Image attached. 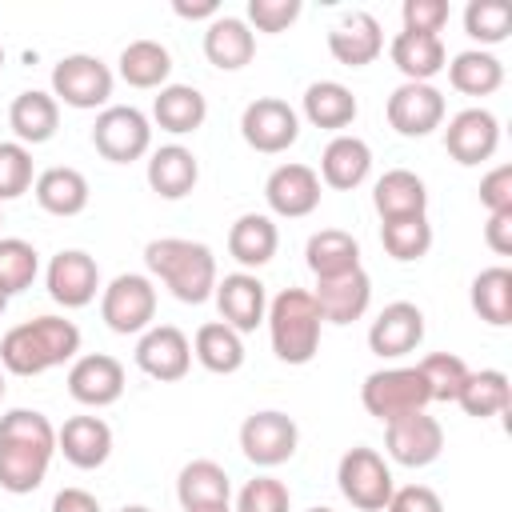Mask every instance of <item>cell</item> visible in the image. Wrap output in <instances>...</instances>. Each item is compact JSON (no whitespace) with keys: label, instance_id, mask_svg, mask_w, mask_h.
Instances as JSON below:
<instances>
[{"label":"cell","instance_id":"obj_1","mask_svg":"<svg viewBox=\"0 0 512 512\" xmlns=\"http://www.w3.org/2000/svg\"><path fill=\"white\" fill-rule=\"evenodd\" d=\"M56 456V428L36 408H8L0 416V488L28 496L44 484Z\"/></svg>","mask_w":512,"mask_h":512},{"label":"cell","instance_id":"obj_2","mask_svg":"<svg viewBox=\"0 0 512 512\" xmlns=\"http://www.w3.org/2000/svg\"><path fill=\"white\" fill-rule=\"evenodd\" d=\"M80 356V328L64 316H32L4 332L0 340V368L12 376H44L60 364Z\"/></svg>","mask_w":512,"mask_h":512},{"label":"cell","instance_id":"obj_3","mask_svg":"<svg viewBox=\"0 0 512 512\" xmlns=\"http://www.w3.org/2000/svg\"><path fill=\"white\" fill-rule=\"evenodd\" d=\"M148 272L180 300V304H204L216 292V256L200 240L184 236H156L144 244Z\"/></svg>","mask_w":512,"mask_h":512},{"label":"cell","instance_id":"obj_4","mask_svg":"<svg viewBox=\"0 0 512 512\" xmlns=\"http://www.w3.org/2000/svg\"><path fill=\"white\" fill-rule=\"evenodd\" d=\"M268 340L276 360L300 368L320 352V332H324V316L312 300L308 288H284L268 300Z\"/></svg>","mask_w":512,"mask_h":512},{"label":"cell","instance_id":"obj_5","mask_svg":"<svg viewBox=\"0 0 512 512\" xmlns=\"http://www.w3.org/2000/svg\"><path fill=\"white\" fill-rule=\"evenodd\" d=\"M360 404L368 416H376L380 424L408 416V412H424L432 404L428 384L420 376L416 364H396V368H376L364 376L360 384Z\"/></svg>","mask_w":512,"mask_h":512},{"label":"cell","instance_id":"obj_6","mask_svg":"<svg viewBox=\"0 0 512 512\" xmlns=\"http://www.w3.org/2000/svg\"><path fill=\"white\" fill-rule=\"evenodd\" d=\"M112 88H116L112 68L92 52H72V56H60L52 64L56 104H68L76 112H96V108H108Z\"/></svg>","mask_w":512,"mask_h":512},{"label":"cell","instance_id":"obj_7","mask_svg":"<svg viewBox=\"0 0 512 512\" xmlns=\"http://www.w3.org/2000/svg\"><path fill=\"white\" fill-rule=\"evenodd\" d=\"M100 320L116 336H140L156 320V284L144 272H120L100 288Z\"/></svg>","mask_w":512,"mask_h":512},{"label":"cell","instance_id":"obj_8","mask_svg":"<svg viewBox=\"0 0 512 512\" xmlns=\"http://www.w3.org/2000/svg\"><path fill=\"white\" fill-rule=\"evenodd\" d=\"M336 488H340V496H344L352 508H360V512H384V504H388L396 480H392L388 460H384L376 448L356 444V448H348V452L340 456V464H336Z\"/></svg>","mask_w":512,"mask_h":512},{"label":"cell","instance_id":"obj_9","mask_svg":"<svg viewBox=\"0 0 512 512\" xmlns=\"http://www.w3.org/2000/svg\"><path fill=\"white\" fill-rule=\"evenodd\" d=\"M92 148L108 164H132L152 152V120L132 104H108L96 112Z\"/></svg>","mask_w":512,"mask_h":512},{"label":"cell","instance_id":"obj_10","mask_svg":"<svg viewBox=\"0 0 512 512\" xmlns=\"http://www.w3.org/2000/svg\"><path fill=\"white\" fill-rule=\"evenodd\" d=\"M300 448V428L288 412L280 408H260L252 416H244L240 424V452L248 464L256 468H280L296 456Z\"/></svg>","mask_w":512,"mask_h":512},{"label":"cell","instance_id":"obj_11","mask_svg":"<svg viewBox=\"0 0 512 512\" xmlns=\"http://www.w3.org/2000/svg\"><path fill=\"white\" fill-rule=\"evenodd\" d=\"M240 136L252 152L280 156L300 140V112L280 96H256L240 112Z\"/></svg>","mask_w":512,"mask_h":512},{"label":"cell","instance_id":"obj_12","mask_svg":"<svg viewBox=\"0 0 512 512\" xmlns=\"http://www.w3.org/2000/svg\"><path fill=\"white\" fill-rule=\"evenodd\" d=\"M384 116H388V128L396 136L420 140V136H432L444 124L448 104H444V92L436 84H412V80H404L400 88H392V96L384 104Z\"/></svg>","mask_w":512,"mask_h":512},{"label":"cell","instance_id":"obj_13","mask_svg":"<svg viewBox=\"0 0 512 512\" xmlns=\"http://www.w3.org/2000/svg\"><path fill=\"white\" fill-rule=\"evenodd\" d=\"M384 452L392 464H404V468H428L440 460L444 452V428L436 416L424 412H408V416H396L384 424Z\"/></svg>","mask_w":512,"mask_h":512},{"label":"cell","instance_id":"obj_14","mask_svg":"<svg viewBox=\"0 0 512 512\" xmlns=\"http://www.w3.org/2000/svg\"><path fill=\"white\" fill-rule=\"evenodd\" d=\"M132 356H136V368H140L148 380L176 384V380H184L188 368H192V340H188L176 324H152L148 332H140Z\"/></svg>","mask_w":512,"mask_h":512},{"label":"cell","instance_id":"obj_15","mask_svg":"<svg viewBox=\"0 0 512 512\" xmlns=\"http://www.w3.org/2000/svg\"><path fill=\"white\" fill-rule=\"evenodd\" d=\"M44 288L60 308H88L100 292V264L84 248H60L44 268Z\"/></svg>","mask_w":512,"mask_h":512},{"label":"cell","instance_id":"obj_16","mask_svg":"<svg viewBox=\"0 0 512 512\" xmlns=\"http://www.w3.org/2000/svg\"><path fill=\"white\" fill-rule=\"evenodd\" d=\"M320 176L316 168L308 164H276L264 180V200H268V212L272 216H284V220H304L320 208Z\"/></svg>","mask_w":512,"mask_h":512},{"label":"cell","instance_id":"obj_17","mask_svg":"<svg viewBox=\"0 0 512 512\" xmlns=\"http://www.w3.org/2000/svg\"><path fill=\"white\" fill-rule=\"evenodd\" d=\"M124 364L108 352H84L68 364V396L84 408H108L124 396Z\"/></svg>","mask_w":512,"mask_h":512},{"label":"cell","instance_id":"obj_18","mask_svg":"<svg viewBox=\"0 0 512 512\" xmlns=\"http://www.w3.org/2000/svg\"><path fill=\"white\" fill-rule=\"evenodd\" d=\"M444 148L456 164L476 168L500 148V120L488 108H460L444 128Z\"/></svg>","mask_w":512,"mask_h":512},{"label":"cell","instance_id":"obj_19","mask_svg":"<svg viewBox=\"0 0 512 512\" xmlns=\"http://www.w3.org/2000/svg\"><path fill=\"white\" fill-rule=\"evenodd\" d=\"M216 308H220V320L228 328H236L240 336L244 332H256L268 316V288L256 272H228L224 280H216V292H212Z\"/></svg>","mask_w":512,"mask_h":512},{"label":"cell","instance_id":"obj_20","mask_svg":"<svg viewBox=\"0 0 512 512\" xmlns=\"http://www.w3.org/2000/svg\"><path fill=\"white\" fill-rule=\"evenodd\" d=\"M424 340V312L412 300H392L376 312V320L368 324V348L380 360H400L408 352H416Z\"/></svg>","mask_w":512,"mask_h":512},{"label":"cell","instance_id":"obj_21","mask_svg":"<svg viewBox=\"0 0 512 512\" xmlns=\"http://www.w3.org/2000/svg\"><path fill=\"white\" fill-rule=\"evenodd\" d=\"M328 52L336 64L344 68H364L372 64L380 52H384V28L372 12L356 8V12H344L332 28H328Z\"/></svg>","mask_w":512,"mask_h":512},{"label":"cell","instance_id":"obj_22","mask_svg":"<svg viewBox=\"0 0 512 512\" xmlns=\"http://www.w3.org/2000/svg\"><path fill=\"white\" fill-rule=\"evenodd\" d=\"M312 300L324 316V324H352L368 312L372 304V276L364 268H352L344 276H332V280H316L312 288Z\"/></svg>","mask_w":512,"mask_h":512},{"label":"cell","instance_id":"obj_23","mask_svg":"<svg viewBox=\"0 0 512 512\" xmlns=\"http://www.w3.org/2000/svg\"><path fill=\"white\" fill-rule=\"evenodd\" d=\"M56 452L72 468L92 472V468H100L112 456V428L100 416H68L56 428Z\"/></svg>","mask_w":512,"mask_h":512},{"label":"cell","instance_id":"obj_24","mask_svg":"<svg viewBox=\"0 0 512 512\" xmlns=\"http://www.w3.org/2000/svg\"><path fill=\"white\" fill-rule=\"evenodd\" d=\"M368 172H372V148H368V140H360L352 132H340V136H332L324 144L320 172H316L320 184H328L336 192H352V188H360L368 180Z\"/></svg>","mask_w":512,"mask_h":512},{"label":"cell","instance_id":"obj_25","mask_svg":"<svg viewBox=\"0 0 512 512\" xmlns=\"http://www.w3.org/2000/svg\"><path fill=\"white\" fill-rule=\"evenodd\" d=\"M144 176H148V188L160 200H184L200 180V160L184 144H160V148L148 152Z\"/></svg>","mask_w":512,"mask_h":512},{"label":"cell","instance_id":"obj_26","mask_svg":"<svg viewBox=\"0 0 512 512\" xmlns=\"http://www.w3.org/2000/svg\"><path fill=\"white\" fill-rule=\"evenodd\" d=\"M256 56V32L244 24V16L220 12L204 28V60L220 72H240Z\"/></svg>","mask_w":512,"mask_h":512},{"label":"cell","instance_id":"obj_27","mask_svg":"<svg viewBox=\"0 0 512 512\" xmlns=\"http://www.w3.org/2000/svg\"><path fill=\"white\" fill-rule=\"evenodd\" d=\"M8 128L16 136V144L24 148H36V144H48L60 128V104L52 92L44 88H24L12 104H8Z\"/></svg>","mask_w":512,"mask_h":512},{"label":"cell","instance_id":"obj_28","mask_svg":"<svg viewBox=\"0 0 512 512\" xmlns=\"http://www.w3.org/2000/svg\"><path fill=\"white\" fill-rule=\"evenodd\" d=\"M280 248V228L268 212H244L228 228V256L240 264V272L264 268Z\"/></svg>","mask_w":512,"mask_h":512},{"label":"cell","instance_id":"obj_29","mask_svg":"<svg viewBox=\"0 0 512 512\" xmlns=\"http://www.w3.org/2000/svg\"><path fill=\"white\" fill-rule=\"evenodd\" d=\"M372 208L384 220H404V216H428V184L412 168H388L372 184Z\"/></svg>","mask_w":512,"mask_h":512},{"label":"cell","instance_id":"obj_30","mask_svg":"<svg viewBox=\"0 0 512 512\" xmlns=\"http://www.w3.org/2000/svg\"><path fill=\"white\" fill-rule=\"evenodd\" d=\"M32 196H36V204H40L48 216L68 220V216H80V212L88 208L92 188H88V176H84L80 168L52 164V168H44V172L36 176Z\"/></svg>","mask_w":512,"mask_h":512},{"label":"cell","instance_id":"obj_31","mask_svg":"<svg viewBox=\"0 0 512 512\" xmlns=\"http://www.w3.org/2000/svg\"><path fill=\"white\" fill-rule=\"evenodd\" d=\"M360 104L352 96L348 84L340 80H312L304 88V100H300V116L312 124V128H324V132H344L352 120H356Z\"/></svg>","mask_w":512,"mask_h":512},{"label":"cell","instance_id":"obj_32","mask_svg":"<svg viewBox=\"0 0 512 512\" xmlns=\"http://www.w3.org/2000/svg\"><path fill=\"white\" fill-rule=\"evenodd\" d=\"M388 56L396 64V72L412 84H432V76L444 72L448 64V48L440 36H424V32H396L388 44Z\"/></svg>","mask_w":512,"mask_h":512},{"label":"cell","instance_id":"obj_33","mask_svg":"<svg viewBox=\"0 0 512 512\" xmlns=\"http://www.w3.org/2000/svg\"><path fill=\"white\" fill-rule=\"evenodd\" d=\"M152 120L168 136H188V132L204 128L208 100H204V92L196 84H164L156 92V100H152Z\"/></svg>","mask_w":512,"mask_h":512},{"label":"cell","instance_id":"obj_34","mask_svg":"<svg viewBox=\"0 0 512 512\" xmlns=\"http://www.w3.org/2000/svg\"><path fill=\"white\" fill-rule=\"evenodd\" d=\"M304 264L316 280H332L344 276L352 268H360V240L344 228H320L308 236L304 244Z\"/></svg>","mask_w":512,"mask_h":512},{"label":"cell","instance_id":"obj_35","mask_svg":"<svg viewBox=\"0 0 512 512\" xmlns=\"http://www.w3.org/2000/svg\"><path fill=\"white\" fill-rule=\"evenodd\" d=\"M176 500L184 512L192 508H212V504H232V480L224 464L216 460H188L176 476Z\"/></svg>","mask_w":512,"mask_h":512},{"label":"cell","instance_id":"obj_36","mask_svg":"<svg viewBox=\"0 0 512 512\" xmlns=\"http://www.w3.org/2000/svg\"><path fill=\"white\" fill-rule=\"evenodd\" d=\"M116 72L128 88H164L168 76H172V52L160 44V40H128L120 48V60H116Z\"/></svg>","mask_w":512,"mask_h":512},{"label":"cell","instance_id":"obj_37","mask_svg":"<svg viewBox=\"0 0 512 512\" xmlns=\"http://www.w3.org/2000/svg\"><path fill=\"white\" fill-rule=\"evenodd\" d=\"M192 356H196L200 368H208L216 376H232V372L244 368L248 352H244V336L236 328H228L224 320H208L192 336Z\"/></svg>","mask_w":512,"mask_h":512},{"label":"cell","instance_id":"obj_38","mask_svg":"<svg viewBox=\"0 0 512 512\" xmlns=\"http://www.w3.org/2000/svg\"><path fill=\"white\" fill-rule=\"evenodd\" d=\"M444 68H448V84H452L456 92H464V96H492V92H500V84H504V64H500V56H496V52H484V48H464V52H456Z\"/></svg>","mask_w":512,"mask_h":512},{"label":"cell","instance_id":"obj_39","mask_svg":"<svg viewBox=\"0 0 512 512\" xmlns=\"http://www.w3.org/2000/svg\"><path fill=\"white\" fill-rule=\"evenodd\" d=\"M468 304H472V312L484 324L508 328L512 324V268L492 264V268L476 272L472 276V288H468Z\"/></svg>","mask_w":512,"mask_h":512},{"label":"cell","instance_id":"obj_40","mask_svg":"<svg viewBox=\"0 0 512 512\" xmlns=\"http://www.w3.org/2000/svg\"><path fill=\"white\" fill-rule=\"evenodd\" d=\"M456 404L464 408V416L472 420H492V416H504L508 404H512V384L500 368H480V372H468Z\"/></svg>","mask_w":512,"mask_h":512},{"label":"cell","instance_id":"obj_41","mask_svg":"<svg viewBox=\"0 0 512 512\" xmlns=\"http://www.w3.org/2000/svg\"><path fill=\"white\" fill-rule=\"evenodd\" d=\"M380 244L392 260L400 264H412V260H424L428 248H432V224L428 216H404V220H384L380 224Z\"/></svg>","mask_w":512,"mask_h":512},{"label":"cell","instance_id":"obj_42","mask_svg":"<svg viewBox=\"0 0 512 512\" xmlns=\"http://www.w3.org/2000/svg\"><path fill=\"white\" fill-rule=\"evenodd\" d=\"M40 276V252L20 236H0V292L12 300Z\"/></svg>","mask_w":512,"mask_h":512},{"label":"cell","instance_id":"obj_43","mask_svg":"<svg viewBox=\"0 0 512 512\" xmlns=\"http://www.w3.org/2000/svg\"><path fill=\"white\" fill-rule=\"evenodd\" d=\"M464 32L488 52L492 44H504L512 32V8L504 0H468L464 8Z\"/></svg>","mask_w":512,"mask_h":512},{"label":"cell","instance_id":"obj_44","mask_svg":"<svg viewBox=\"0 0 512 512\" xmlns=\"http://www.w3.org/2000/svg\"><path fill=\"white\" fill-rule=\"evenodd\" d=\"M416 368H420V376H424V384H428L432 404H436V400H440V404H456V396H460V388H464V380H468V372H472L456 352H432V356H424Z\"/></svg>","mask_w":512,"mask_h":512},{"label":"cell","instance_id":"obj_45","mask_svg":"<svg viewBox=\"0 0 512 512\" xmlns=\"http://www.w3.org/2000/svg\"><path fill=\"white\" fill-rule=\"evenodd\" d=\"M32 184H36L32 152L24 144H16V140H0V204L24 196Z\"/></svg>","mask_w":512,"mask_h":512},{"label":"cell","instance_id":"obj_46","mask_svg":"<svg viewBox=\"0 0 512 512\" xmlns=\"http://www.w3.org/2000/svg\"><path fill=\"white\" fill-rule=\"evenodd\" d=\"M232 512H292V492L276 476H252L240 492Z\"/></svg>","mask_w":512,"mask_h":512},{"label":"cell","instance_id":"obj_47","mask_svg":"<svg viewBox=\"0 0 512 512\" xmlns=\"http://www.w3.org/2000/svg\"><path fill=\"white\" fill-rule=\"evenodd\" d=\"M300 0H248V16H244V24L252 28V32H268V36H276V32H288L296 20H300Z\"/></svg>","mask_w":512,"mask_h":512},{"label":"cell","instance_id":"obj_48","mask_svg":"<svg viewBox=\"0 0 512 512\" xmlns=\"http://www.w3.org/2000/svg\"><path fill=\"white\" fill-rule=\"evenodd\" d=\"M448 16H452L448 0H404V4H400V20H404V32L440 36V28L448 24Z\"/></svg>","mask_w":512,"mask_h":512},{"label":"cell","instance_id":"obj_49","mask_svg":"<svg viewBox=\"0 0 512 512\" xmlns=\"http://www.w3.org/2000/svg\"><path fill=\"white\" fill-rule=\"evenodd\" d=\"M480 204L488 212H512V164H496L480 180Z\"/></svg>","mask_w":512,"mask_h":512},{"label":"cell","instance_id":"obj_50","mask_svg":"<svg viewBox=\"0 0 512 512\" xmlns=\"http://www.w3.org/2000/svg\"><path fill=\"white\" fill-rule=\"evenodd\" d=\"M384 512H444V500L428 484H404V488H392Z\"/></svg>","mask_w":512,"mask_h":512},{"label":"cell","instance_id":"obj_51","mask_svg":"<svg viewBox=\"0 0 512 512\" xmlns=\"http://www.w3.org/2000/svg\"><path fill=\"white\" fill-rule=\"evenodd\" d=\"M484 244H488L496 256H512V212H488Z\"/></svg>","mask_w":512,"mask_h":512},{"label":"cell","instance_id":"obj_52","mask_svg":"<svg viewBox=\"0 0 512 512\" xmlns=\"http://www.w3.org/2000/svg\"><path fill=\"white\" fill-rule=\"evenodd\" d=\"M52 512H104L88 488H60L52 496Z\"/></svg>","mask_w":512,"mask_h":512},{"label":"cell","instance_id":"obj_53","mask_svg":"<svg viewBox=\"0 0 512 512\" xmlns=\"http://www.w3.org/2000/svg\"><path fill=\"white\" fill-rule=\"evenodd\" d=\"M172 12L180 20H216L220 16V4L216 0H172Z\"/></svg>","mask_w":512,"mask_h":512},{"label":"cell","instance_id":"obj_54","mask_svg":"<svg viewBox=\"0 0 512 512\" xmlns=\"http://www.w3.org/2000/svg\"><path fill=\"white\" fill-rule=\"evenodd\" d=\"M192 512H232V504H212V508H192Z\"/></svg>","mask_w":512,"mask_h":512},{"label":"cell","instance_id":"obj_55","mask_svg":"<svg viewBox=\"0 0 512 512\" xmlns=\"http://www.w3.org/2000/svg\"><path fill=\"white\" fill-rule=\"evenodd\" d=\"M120 512H152V508H148V504H124Z\"/></svg>","mask_w":512,"mask_h":512},{"label":"cell","instance_id":"obj_56","mask_svg":"<svg viewBox=\"0 0 512 512\" xmlns=\"http://www.w3.org/2000/svg\"><path fill=\"white\" fill-rule=\"evenodd\" d=\"M4 376H8V372L0 368V400H4V388H8V380H4Z\"/></svg>","mask_w":512,"mask_h":512},{"label":"cell","instance_id":"obj_57","mask_svg":"<svg viewBox=\"0 0 512 512\" xmlns=\"http://www.w3.org/2000/svg\"><path fill=\"white\" fill-rule=\"evenodd\" d=\"M4 308H8V296H4V292H0V316H4Z\"/></svg>","mask_w":512,"mask_h":512},{"label":"cell","instance_id":"obj_58","mask_svg":"<svg viewBox=\"0 0 512 512\" xmlns=\"http://www.w3.org/2000/svg\"><path fill=\"white\" fill-rule=\"evenodd\" d=\"M308 512H332V508H324V504H316V508H308Z\"/></svg>","mask_w":512,"mask_h":512},{"label":"cell","instance_id":"obj_59","mask_svg":"<svg viewBox=\"0 0 512 512\" xmlns=\"http://www.w3.org/2000/svg\"><path fill=\"white\" fill-rule=\"evenodd\" d=\"M0 68H4V44H0Z\"/></svg>","mask_w":512,"mask_h":512},{"label":"cell","instance_id":"obj_60","mask_svg":"<svg viewBox=\"0 0 512 512\" xmlns=\"http://www.w3.org/2000/svg\"><path fill=\"white\" fill-rule=\"evenodd\" d=\"M0 224H4V212H0Z\"/></svg>","mask_w":512,"mask_h":512}]
</instances>
